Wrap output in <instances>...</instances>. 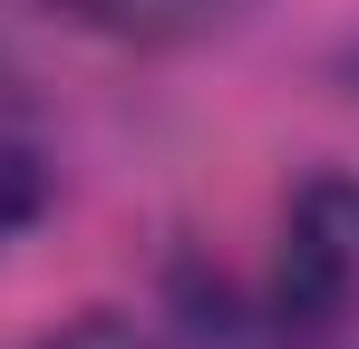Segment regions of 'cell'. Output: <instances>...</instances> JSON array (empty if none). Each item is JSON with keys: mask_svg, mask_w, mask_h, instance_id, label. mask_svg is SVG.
<instances>
[{"mask_svg": "<svg viewBox=\"0 0 359 349\" xmlns=\"http://www.w3.org/2000/svg\"><path fill=\"white\" fill-rule=\"evenodd\" d=\"M262 340L272 349H359V184L350 174H320L292 194Z\"/></svg>", "mask_w": 359, "mask_h": 349, "instance_id": "1", "label": "cell"}, {"mask_svg": "<svg viewBox=\"0 0 359 349\" xmlns=\"http://www.w3.org/2000/svg\"><path fill=\"white\" fill-rule=\"evenodd\" d=\"M39 204H49V136H39L29 88L0 68V233H20Z\"/></svg>", "mask_w": 359, "mask_h": 349, "instance_id": "3", "label": "cell"}, {"mask_svg": "<svg viewBox=\"0 0 359 349\" xmlns=\"http://www.w3.org/2000/svg\"><path fill=\"white\" fill-rule=\"evenodd\" d=\"M39 349H146L136 330H117V320H78V330H49Z\"/></svg>", "mask_w": 359, "mask_h": 349, "instance_id": "4", "label": "cell"}, {"mask_svg": "<svg viewBox=\"0 0 359 349\" xmlns=\"http://www.w3.org/2000/svg\"><path fill=\"white\" fill-rule=\"evenodd\" d=\"M10 10H39V20H59V29L117 39V49H184V39L233 29L252 0H10Z\"/></svg>", "mask_w": 359, "mask_h": 349, "instance_id": "2", "label": "cell"}]
</instances>
